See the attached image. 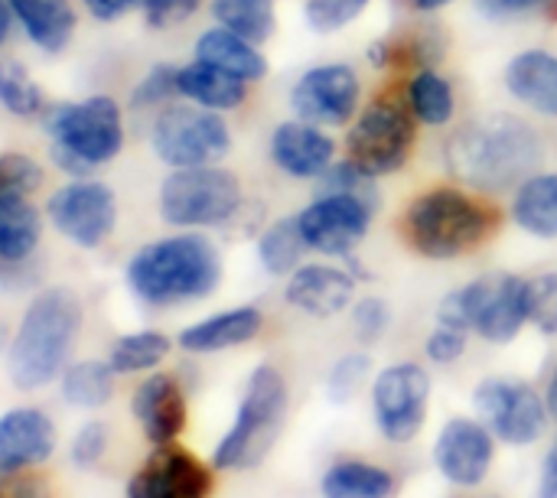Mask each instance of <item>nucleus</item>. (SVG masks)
Instances as JSON below:
<instances>
[{
	"instance_id": "35",
	"label": "nucleus",
	"mask_w": 557,
	"mask_h": 498,
	"mask_svg": "<svg viewBox=\"0 0 557 498\" xmlns=\"http://www.w3.org/2000/svg\"><path fill=\"white\" fill-rule=\"evenodd\" d=\"M0 104L13 117H36V114L46 111V95H42L39 82L16 59L0 62Z\"/></svg>"
},
{
	"instance_id": "21",
	"label": "nucleus",
	"mask_w": 557,
	"mask_h": 498,
	"mask_svg": "<svg viewBox=\"0 0 557 498\" xmlns=\"http://www.w3.org/2000/svg\"><path fill=\"white\" fill-rule=\"evenodd\" d=\"M134 418L144 427V437L157 447L173 444L183 427H186V398L183 388L173 375L157 372L150 378L140 382V388L134 391Z\"/></svg>"
},
{
	"instance_id": "42",
	"label": "nucleus",
	"mask_w": 557,
	"mask_h": 498,
	"mask_svg": "<svg viewBox=\"0 0 557 498\" xmlns=\"http://www.w3.org/2000/svg\"><path fill=\"white\" fill-rule=\"evenodd\" d=\"M388 323H392V310L379 297H366L352 307V329H356L359 343H366V346L379 343L385 336Z\"/></svg>"
},
{
	"instance_id": "8",
	"label": "nucleus",
	"mask_w": 557,
	"mask_h": 498,
	"mask_svg": "<svg viewBox=\"0 0 557 498\" xmlns=\"http://www.w3.org/2000/svg\"><path fill=\"white\" fill-rule=\"evenodd\" d=\"M245 192L222 166H183L160 183V219L176 228H215L235 219Z\"/></svg>"
},
{
	"instance_id": "9",
	"label": "nucleus",
	"mask_w": 557,
	"mask_h": 498,
	"mask_svg": "<svg viewBox=\"0 0 557 498\" xmlns=\"http://www.w3.org/2000/svg\"><path fill=\"white\" fill-rule=\"evenodd\" d=\"M414 114L408 101L382 95L362 108L346 137V160H352L369 176H388L401 170L414 147Z\"/></svg>"
},
{
	"instance_id": "34",
	"label": "nucleus",
	"mask_w": 557,
	"mask_h": 498,
	"mask_svg": "<svg viewBox=\"0 0 557 498\" xmlns=\"http://www.w3.org/2000/svg\"><path fill=\"white\" fill-rule=\"evenodd\" d=\"M170 352V339L163 333L144 329V333H127L111 346V369L117 375H134V372H150L157 369Z\"/></svg>"
},
{
	"instance_id": "29",
	"label": "nucleus",
	"mask_w": 557,
	"mask_h": 498,
	"mask_svg": "<svg viewBox=\"0 0 557 498\" xmlns=\"http://www.w3.org/2000/svg\"><path fill=\"white\" fill-rule=\"evenodd\" d=\"M307 251L310 248H307V238L300 232V219L297 215H284V219L271 222L261 232V238H258V261L274 277L294 274Z\"/></svg>"
},
{
	"instance_id": "32",
	"label": "nucleus",
	"mask_w": 557,
	"mask_h": 498,
	"mask_svg": "<svg viewBox=\"0 0 557 498\" xmlns=\"http://www.w3.org/2000/svg\"><path fill=\"white\" fill-rule=\"evenodd\" d=\"M114 369L111 362L85 359L62 372V398L72 408H101L114 395Z\"/></svg>"
},
{
	"instance_id": "12",
	"label": "nucleus",
	"mask_w": 557,
	"mask_h": 498,
	"mask_svg": "<svg viewBox=\"0 0 557 498\" xmlns=\"http://www.w3.org/2000/svg\"><path fill=\"white\" fill-rule=\"evenodd\" d=\"M431 378L414 362L388 365L372 385V411L375 424L392 444H408L421 434L428 421Z\"/></svg>"
},
{
	"instance_id": "46",
	"label": "nucleus",
	"mask_w": 557,
	"mask_h": 498,
	"mask_svg": "<svg viewBox=\"0 0 557 498\" xmlns=\"http://www.w3.org/2000/svg\"><path fill=\"white\" fill-rule=\"evenodd\" d=\"M552 3L555 0H476V10L490 20H512V16L548 10Z\"/></svg>"
},
{
	"instance_id": "50",
	"label": "nucleus",
	"mask_w": 557,
	"mask_h": 498,
	"mask_svg": "<svg viewBox=\"0 0 557 498\" xmlns=\"http://www.w3.org/2000/svg\"><path fill=\"white\" fill-rule=\"evenodd\" d=\"M411 10H418V13H434V10H441V7H447V3H454V0H405Z\"/></svg>"
},
{
	"instance_id": "3",
	"label": "nucleus",
	"mask_w": 557,
	"mask_h": 498,
	"mask_svg": "<svg viewBox=\"0 0 557 498\" xmlns=\"http://www.w3.org/2000/svg\"><path fill=\"white\" fill-rule=\"evenodd\" d=\"M222 281V258L199 232H183L144 245L127 264L131 290L150 307H173L209 297Z\"/></svg>"
},
{
	"instance_id": "26",
	"label": "nucleus",
	"mask_w": 557,
	"mask_h": 498,
	"mask_svg": "<svg viewBox=\"0 0 557 498\" xmlns=\"http://www.w3.org/2000/svg\"><path fill=\"white\" fill-rule=\"evenodd\" d=\"M248 82L196 59L189 65H180V95L199 108H209V111H235L245 104L248 98Z\"/></svg>"
},
{
	"instance_id": "27",
	"label": "nucleus",
	"mask_w": 557,
	"mask_h": 498,
	"mask_svg": "<svg viewBox=\"0 0 557 498\" xmlns=\"http://www.w3.org/2000/svg\"><path fill=\"white\" fill-rule=\"evenodd\" d=\"M42 235L39 209L23 192H0V261H26Z\"/></svg>"
},
{
	"instance_id": "1",
	"label": "nucleus",
	"mask_w": 557,
	"mask_h": 498,
	"mask_svg": "<svg viewBox=\"0 0 557 498\" xmlns=\"http://www.w3.org/2000/svg\"><path fill=\"white\" fill-rule=\"evenodd\" d=\"M539 130L509 111L460 124L444 144V163L454 179L473 192H503L525 183L542 166Z\"/></svg>"
},
{
	"instance_id": "49",
	"label": "nucleus",
	"mask_w": 557,
	"mask_h": 498,
	"mask_svg": "<svg viewBox=\"0 0 557 498\" xmlns=\"http://www.w3.org/2000/svg\"><path fill=\"white\" fill-rule=\"evenodd\" d=\"M10 23H13V7H10V0H0V46L10 36Z\"/></svg>"
},
{
	"instance_id": "44",
	"label": "nucleus",
	"mask_w": 557,
	"mask_h": 498,
	"mask_svg": "<svg viewBox=\"0 0 557 498\" xmlns=\"http://www.w3.org/2000/svg\"><path fill=\"white\" fill-rule=\"evenodd\" d=\"M202 0H144V20L153 26V29H170V26H180L183 20H189L196 10H199Z\"/></svg>"
},
{
	"instance_id": "41",
	"label": "nucleus",
	"mask_w": 557,
	"mask_h": 498,
	"mask_svg": "<svg viewBox=\"0 0 557 498\" xmlns=\"http://www.w3.org/2000/svg\"><path fill=\"white\" fill-rule=\"evenodd\" d=\"M42 186V166L29 153H0V192H36Z\"/></svg>"
},
{
	"instance_id": "15",
	"label": "nucleus",
	"mask_w": 557,
	"mask_h": 498,
	"mask_svg": "<svg viewBox=\"0 0 557 498\" xmlns=\"http://www.w3.org/2000/svg\"><path fill=\"white\" fill-rule=\"evenodd\" d=\"M362 98V82L352 65L330 62L304 72L290 91V108L300 121L320 127H339L356 117Z\"/></svg>"
},
{
	"instance_id": "17",
	"label": "nucleus",
	"mask_w": 557,
	"mask_h": 498,
	"mask_svg": "<svg viewBox=\"0 0 557 498\" xmlns=\"http://www.w3.org/2000/svg\"><path fill=\"white\" fill-rule=\"evenodd\" d=\"M212 473L183 447L163 444L127 486V498H209Z\"/></svg>"
},
{
	"instance_id": "18",
	"label": "nucleus",
	"mask_w": 557,
	"mask_h": 498,
	"mask_svg": "<svg viewBox=\"0 0 557 498\" xmlns=\"http://www.w3.org/2000/svg\"><path fill=\"white\" fill-rule=\"evenodd\" d=\"M336 157V140L310 121H284L271 134V160L294 179H320Z\"/></svg>"
},
{
	"instance_id": "47",
	"label": "nucleus",
	"mask_w": 557,
	"mask_h": 498,
	"mask_svg": "<svg viewBox=\"0 0 557 498\" xmlns=\"http://www.w3.org/2000/svg\"><path fill=\"white\" fill-rule=\"evenodd\" d=\"M85 3V10L95 16V20H101V23H111V20H121V16H127L134 7H140L144 0H82Z\"/></svg>"
},
{
	"instance_id": "10",
	"label": "nucleus",
	"mask_w": 557,
	"mask_h": 498,
	"mask_svg": "<svg viewBox=\"0 0 557 498\" xmlns=\"http://www.w3.org/2000/svg\"><path fill=\"white\" fill-rule=\"evenodd\" d=\"M153 153L173 166H212L232 147V130L222 114L199 104H166L150 124Z\"/></svg>"
},
{
	"instance_id": "33",
	"label": "nucleus",
	"mask_w": 557,
	"mask_h": 498,
	"mask_svg": "<svg viewBox=\"0 0 557 498\" xmlns=\"http://www.w3.org/2000/svg\"><path fill=\"white\" fill-rule=\"evenodd\" d=\"M212 16L219 26L261 46L274 36V0H212Z\"/></svg>"
},
{
	"instance_id": "31",
	"label": "nucleus",
	"mask_w": 557,
	"mask_h": 498,
	"mask_svg": "<svg viewBox=\"0 0 557 498\" xmlns=\"http://www.w3.org/2000/svg\"><path fill=\"white\" fill-rule=\"evenodd\" d=\"M408 108L411 114L428 124V127H444L457 114V95L454 85L434 72V69H418L414 78L408 82Z\"/></svg>"
},
{
	"instance_id": "25",
	"label": "nucleus",
	"mask_w": 557,
	"mask_h": 498,
	"mask_svg": "<svg viewBox=\"0 0 557 498\" xmlns=\"http://www.w3.org/2000/svg\"><path fill=\"white\" fill-rule=\"evenodd\" d=\"M23 33L42 52H62L75 33V10L69 0H10Z\"/></svg>"
},
{
	"instance_id": "14",
	"label": "nucleus",
	"mask_w": 557,
	"mask_h": 498,
	"mask_svg": "<svg viewBox=\"0 0 557 498\" xmlns=\"http://www.w3.org/2000/svg\"><path fill=\"white\" fill-rule=\"evenodd\" d=\"M372 212L375 206H369L359 196L326 192V196H317L297 219H300V232L310 251H320L330 258H349L356 245L366 238L372 225Z\"/></svg>"
},
{
	"instance_id": "48",
	"label": "nucleus",
	"mask_w": 557,
	"mask_h": 498,
	"mask_svg": "<svg viewBox=\"0 0 557 498\" xmlns=\"http://www.w3.org/2000/svg\"><path fill=\"white\" fill-rule=\"evenodd\" d=\"M539 498H557V444L548 450V457H545L542 483H539Z\"/></svg>"
},
{
	"instance_id": "7",
	"label": "nucleus",
	"mask_w": 557,
	"mask_h": 498,
	"mask_svg": "<svg viewBox=\"0 0 557 498\" xmlns=\"http://www.w3.org/2000/svg\"><path fill=\"white\" fill-rule=\"evenodd\" d=\"M287 411V385L274 365H258L245 385L232 431L212 453L219 470H255L271 453Z\"/></svg>"
},
{
	"instance_id": "19",
	"label": "nucleus",
	"mask_w": 557,
	"mask_h": 498,
	"mask_svg": "<svg viewBox=\"0 0 557 498\" xmlns=\"http://www.w3.org/2000/svg\"><path fill=\"white\" fill-rule=\"evenodd\" d=\"M356 277L336 264H304L287 277L284 300L307 316L330 320L352 303Z\"/></svg>"
},
{
	"instance_id": "36",
	"label": "nucleus",
	"mask_w": 557,
	"mask_h": 498,
	"mask_svg": "<svg viewBox=\"0 0 557 498\" xmlns=\"http://www.w3.org/2000/svg\"><path fill=\"white\" fill-rule=\"evenodd\" d=\"M326 192L359 196V199H366L369 206H375V209H379L375 176L362 173L352 160H339V163H330V166H326V173L317 179V196H326Z\"/></svg>"
},
{
	"instance_id": "37",
	"label": "nucleus",
	"mask_w": 557,
	"mask_h": 498,
	"mask_svg": "<svg viewBox=\"0 0 557 498\" xmlns=\"http://www.w3.org/2000/svg\"><path fill=\"white\" fill-rule=\"evenodd\" d=\"M176 95H180V69L170 62H160L134 85L131 104L134 108H160V104H170Z\"/></svg>"
},
{
	"instance_id": "39",
	"label": "nucleus",
	"mask_w": 557,
	"mask_h": 498,
	"mask_svg": "<svg viewBox=\"0 0 557 498\" xmlns=\"http://www.w3.org/2000/svg\"><path fill=\"white\" fill-rule=\"evenodd\" d=\"M529 323L545 336H557V271L529 281Z\"/></svg>"
},
{
	"instance_id": "20",
	"label": "nucleus",
	"mask_w": 557,
	"mask_h": 498,
	"mask_svg": "<svg viewBox=\"0 0 557 498\" xmlns=\"http://www.w3.org/2000/svg\"><path fill=\"white\" fill-rule=\"evenodd\" d=\"M55 453V427L39 408H13L0 418V470L20 473Z\"/></svg>"
},
{
	"instance_id": "40",
	"label": "nucleus",
	"mask_w": 557,
	"mask_h": 498,
	"mask_svg": "<svg viewBox=\"0 0 557 498\" xmlns=\"http://www.w3.org/2000/svg\"><path fill=\"white\" fill-rule=\"evenodd\" d=\"M366 7H369V0H307L304 13L317 33H336V29L349 26L356 16H362Z\"/></svg>"
},
{
	"instance_id": "16",
	"label": "nucleus",
	"mask_w": 557,
	"mask_h": 498,
	"mask_svg": "<svg viewBox=\"0 0 557 498\" xmlns=\"http://www.w3.org/2000/svg\"><path fill=\"white\" fill-rule=\"evenodd\" d=\"M493 434L483 421L454 418L444 424L434 444V463L450 486L473 489L486 480L493 466Z\"/></svg>"
},
{
	"instance_id": "11",
	"label": "nucleus",
	"mask_w": 557,
	"mask_h": 498,
	"mask_svg": "<svg viewBox=\"0 0 557 498\" xmlns=\"http://www.w3.org/2000/svg\"><path fill=\"white\" fill-rule=\"evenodd\" d=\"M480 421L493 437L512 447H529L545 434L548 404L535 395L532 385L519 378H486L473 391Z\"/></svg>"
},
{
	"instance_id": "22",
	"label": "nucleus",
	"mask_w": 557,
	"mask_h": 498,
	"mask_svg": "<svg viewBox=\"0 0 557 498\" xmlns=\"http://www.w3.org/2000/svg\"><path fill=\"white\" fill-rule=\"evenodd\" d=\"M509 95L542 117H557V55L548 49H525L506 65Z\"/></svg>"
},
{
	"instance_id": "30",
	"label": "nucleus",
	"mask_w": 557,
	"mask_h": 498,
	"mask_svg": "<svg viewBox=\"0 0 557 498\" xmlns=\"http://www.w3.org/2000/svg\"><path fill=\"white\" fill-rule=\"evenodd\" d=\"M323 498H392L395 496V476L372 463H336L323 483Z\"/></svg>"
},
{
	"instance_id": "6",
	"label": "nucleus",
	"mask_w": 557,
	"mask_h": 498,
	"mask_svg": "<svg viewBox=\"0 0 557 498\" xmlns=\"http://www.w3.org/2000/svg\"><path fill=\"white\" fill-rule=\"evenodd\" d=\"M437 323L480 333L486 343H512L529 323V281L516 274H483L441 300Z\"/></svg>"
},
{
	"instance_id": "51",
	"label": "nucleus",
	"mask_w": 557,
	"mask_h": 498,
	"mask_svg": "<svg viewBox=\"0 0 557 498\" xmlns=\"http://www.w3.org/2000/svg\"><path fill=\"white\" fill-rule=\"evenodd\" d=\"M545 404H548V414L557 421V372L555 378H552V385H548V395H545Z\"/></svg>"
},
{
	"instance_id": "24",
	"label": "nucleus",
	"mask_w": 557,
	"mask_h": 498,
	"mask_svg": "<svg viewBox=\"0 0 557 498\" xmlns=\"http://www.w3.org/2000/svg\"><path fill=\"white\" fill-rule=\"evenodd\" d=\"M196 59L222 69L242 82H258L268 75V59L258 52V46L225 26H212L196 39Z\"/></svg>"
},
{
	"instance_id": "28",
	"label": "nucleus",
	"mask_w": 557,
	"mask_h": 498,
	"mask_svg": "<svg viewBox=\"0 0 557 498\" xmlns=\"http://www.w3.org/2000/svg\"><path fill=\"white\" fill-rule=\"evenodd\" d=\"M512 219L535 238H557V173H532L516 186Z\"/></svg>"
},
{
	"instance_id": "2",
	"label": "nucleus",
	"mask_w": 557,
	"mask_h": 498,
	"mask_svg": "<svg viewBox=\"0 0 557 498\" xmlns=\"http://www.w3.org/2000/svg\"><path fill=\"white\" fill-rule=\"evenodd\" d=\"M82 333V303L69 287H46L36 294L13 333L7 352L10 382L20 391H36L62 375L69 352Z\"/></svg>"
},
{
	"instance_id": "13",
	"label": "nucleus",
	"mask_w": 557,
	"mask_h": 498,
	"mask_svg": "<svg viewBox=\"0 0 557 498\" xmlns=\"http://www.w3.org/2000/svg\"><path fill=\"white\" fill-rule=\"evenodd\" d=\"M49 222L78 248H98L114 232L117 202L111 186L98 179H72L69 186L55 189L46 202Z\"/></svg>"
},
{
	"instance_id": "38",
	"label": "nucleus",
	"mask_w": 557,
	"mask_h": 498,
	"mask_svg": "<svg viewBox=\"0 0 557 498\" xmlns=\"http://www.w3.org/2000/svg\"><path fill=\"white\" fill-rule=\"evenodd\" d=\"M369 372H372V359H369L366 352L343 356V359L333 365V372H330V385H326V388H330V398H333L336 404L352 401V398L366 388Z\"/></svg>"
},
{
	"instance_id": "43",
	"label": "nucleus",
	"mask_w": 557,
	"mask_h": 498,
	"mask_svg": "<svg viewBox=\"0 0 557 498\" xmlns=\"http://www.w3.org/2000/svg\"><path fill=\"white\" fill-rule=\"evenodd\" d=\"M467 336H470V333H463V329H454V326H441V323H437V329H434V333L428 336V343H424V352H428L431 362L450 365V362H457V359L467 352Z\"/></svg>"
},
{
	"instance_id": "23",
	"label": "nucleus",
	"mask_w": 557,
	"mask_h": 498,
	"mask_svg": "<svg viewBox=\"0 0 557 498\" xmlns=\"http://www.w3.org/2000/svg\"><path fill=\"white\" fill-rule=\"evenodd\" d=\"M261 326H264V316L255 307L225 310V313H215V316L183 329L180 333V349H186L193 356L225 352V349L251 343L261 333Z\"/></svg>"
},
{
	"instance_id": "4",
	"label": "nucleus",
	"mask_w": 557,
	"mask_h": 498,
	"mask_svg": "<svg viewBox=\"0 0 557 498\" xmlns=\"http://www.w3.org/2000/svg\"><path fill=\"white\" fill-rule=\"evenodd\" d=\"M496 209L463 186H434L411 199L401 232L411 251L431 261H450L476 251L496 232Z\"/></svg>"
},
{
	"instance_id": "45",
	"label": "nucleus",
	"mask_w": 557,
	"mask_h": 498,
	"mask_svg": "<svg viewBox=\"0 0 557 498\" xmlns=\"http://www.w3.org/2000/svg\"><path fill=\"white\" fill-rule=\"evenodd\" d=\"M108 450V427L104 424H85L72 440V463L75 466H95Z\"/></svg>"
},
{
	"instance_id": "5",
	"label": "nucleus",
	"mask_w": 557,
	"mask_h": 498,
	"mask_svg": "<svg viewBox=\"0 0 557 498\" xmlns=\"http://www.w3.org/2000/svg\"><path fill=\"white\" fill-rule=\"evenodd\" d=\"M42 127L49 134L52 163L62 173H72L78 179L111 163L124 147L121 108L108 95H91L82 101L55 104L46 111Z\"/></svg>"
}]
</instances>
